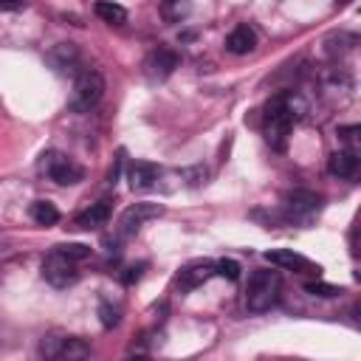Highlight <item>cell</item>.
<instances>
[{
	"label": "cell",
	"mask_w": 361,
	"mask_h": 361,
	"mask_svg": "<svg viewBox=\"0 0 361 361\" xmlns=\"http://www.w3.org/2000/svg\"><path fill=\"white\" fill-rule=\"evenodd\" d=\"M282 290V279L276 271H254L248 279V290H245V307L251 313H265Z\"/></svg>",
	"instance_id": "6da1fadb"
},
{
	"label": "cell",
	"mask_w": 361,
	"mask_h": 361,
	"mask_svg": "<svg viewBox=\"0 0 361 361\" xmlns=\"http://www.w3.org/2000/svg\"><path fill=\"white\" fill-rule=\"evenodd\" d=\"M104 96V76L99 71H79L76 79H73V90H71V99H68V107L73 113H87L90 107L99 104V99Z\"/></svg>",
	"instance_id": "7a4b0ae2"
},
{
	"label": "cell",
	"mask_w": 361,
	"mask_h": 361,
	"mask_svg": "<svg viewBox=\"0 0 361 361\" xmlns=\"http://www.w3.org/2000/svg\"><path fill=\"white\" fill-rule=\"evenodd\" d=\"M37 166H39L42 175H48V178H51L54 183H59V186H73V183H79V180L85 178V169H82L73 158H68L65 152H59V149L42 152Z\"/></svg>",
	"instance_id": "3957f363"
},
{
	"label": "cell",
	"mask_w": 361,
	"mask_h": 361,
	"mask_svg": "<svg viewBox=\"0 0 361 361\" xmlns=\"http://www.w3.org/2000/svg\"><path fill=\"white\" fill-rule=\"evenodd\" d=\"M290 127H293V116L288 113L282 96H276L268 110H265V138L274 149H285L288 144V135H290Z\"/></svg>",
	"instance_id": "277c9868"
},
{
	"label": "cell",
	"mask_w": 361,
	"mask_h": 361,
	"mask_svg": "<svg viewBox=\"0 0 361 361\" xmlns=\"http://www.w3.org/2000/svg\"><path fill=\"white\" fill-rule=\"evenodd\" d=\"M42 279L54 288H68L79 279V268L76 259H71L68 254H62L59 248H54L45 259H42Z\"/></svg>",
	"instance_id": "5b68a950"
},
{
	"label": "cell",
	"mask_w": 361,
	"mask_h": 361,
	"mask_svg": "<svg viewBox=\"0 0 361 361\" xmlns=\"http://www.w3.org/2000/svg\"><path fill=\"white\" fill-rule=\"evenodd\" d=\"M39 353H42L45 358L79 361V358H87V355H90V347H87L82 338H73V336H48V338H42Z\"/></svg>",
	"instance_id": "8992f818"
},
{
	"label": "cell",
	"mask_w": 361,
	"mask_h": 361,
	"mask_svg": "<svg viewBox=\"0 0 361 361\" xmlns=\"http://www.w3.org/2000/svg\"><path fill=\"white\" fill-rule=\"evenodd\" d=\"M161 214H164V206H161V203H133V206H127V209L121 212V217H118V234H121V237H133L147 220L161 217Z\"/></svg>",
	"instance_id": "52a82bcc"
},
{
	"label": "cell",
	"mask_w": 361,
	"mask_h": 361,
	"mask_svg": "<svg viewBox=\"0 0 361 361\" xmlns=\"http://www.w3.org/2000/svg\"><path fill=\"white\" fill-rule=\"evenodd\" d=\"M322 206V197L316 192H307V189H293L285 195V212H288V220H299V223H307Z\"/></svg>",
	"instance_id": "ba28073f"
},
{
	"label": "cell",
	"mask_w": 361,
	"mask_h": 361,
	"mask_svg": "<svg viewBox=\"0 0 361 361\" xmlns=\"http://www.w3.org/2000/svg\"><path fill=\"white\" fill-rule=\"evenodd\" d=\"M265 259L271 265H276V268H285V271H299V274H305V271L319 274L322 271L316 262H310L307 257L296 254L293 248H271V251H265Z\"/></svg>",
	"instance_id": "9c48e42d"
},
{
	"label": "cell",
	"mask_w": 361,
	"mask_h": 361,
	"mask_svg": "<svg viewBox=\"0 0 361 361\" xmlns=\"http://www.w3.org/2000/svg\"><path fill=\"white\" fill-rule=\"evenodd\" d=\"M358 169H361V158H358V152H353V149H338V152H333V155L327 158V172H330L333 178L353 180V178H358Z\"/></svg>",
	"instance_id": "30bf717a"
},
{
	"label": "cell",
	"mask_w": 361,
	"mask_h": 361,
	"mask_svg": "<svg viewBox=\"0 0 361 361\" xmlns=\"http://www.w3.org/2000/svg\"><path fill=\"white\" fill-rule=\"evenodd\" d=\"M161 169L152 164V161H133L127 166V180H130V189L133 192H147L155 186Z\"/></svg>",
	"instance_id": "8fae6325"
},
{
	"label": "cell",
	"mask_w": 361,
	"mask_h": 361,
	"mask_svg": "<svg viewBox=\"0 0 361 361\" xmlns=\"http://www.w3.org/2000/svg\"><path fill=\"white\" fill-rule=\"evenodd\" d=\"M214 276V262H206V259H200V262H189V265H183L180 271H178V288L180 290H195L197 285H203L206 279H212Z\"/></svg>",
	"instance_id": "7c38bea8"
},
{
	"label": "cell",
	"mask_w": 361,
	"mask_h": 361,
	"mask_svg": "<svg viewBox=\"0 0 361 361\" xmlns=\"http://www.w3.org/2000/svg\"><path fill=\"white\" fill-rule=\"evenodd\" d=\"M48 59H51V65H54L59 73H79V71H85V68H79V65H82V54H79V48H76L73 42H59V45L48 54Z\"/></svg>",
	"instance_id": "4fadbf2b"
},
{
	"label": "cell",
	"mask_w": 361,
	"mask_h": 361,
	"mask_svg": "<svg viewBox=\"0 0 361 361\" xmlns=\"http://www.w3.org/2000/svg\"><path fill=\"white\" fill-rule=\"evenodd\" d=\"M144 68H147L149 79H166V76L178 68V54H175L172 48H155V51L147 56Z\"/></svg>",
	"instance_id": "5bb4252c"
},
{
	"label": "cell",
	"mask_w": 361,
	"mask_h": 361,
	"mask_svg": "<svg viewBox=\"0 0 361 361\" xmlns=\"http://www.w3.org/2000/svg\"><path fill=\"white\" fill-rule=\"evenodd\" d=\"M254 48H257V34H254V28H248V25H237V28H231V34L226 37V51H228V54L245 56V54H251Z\"/></svg>",
	"instance_id": "9a60e30c"
},
{
	"label": "cell",
	"mask_w": 361,
	"mask_h": 361,
	"mask_svg": "<svg viewBox=\"0 0 361 361\" xmlns=\"http://www.w3.org/2000/svg\"><path fill=\"white\" fill-rule=\"evenodd\" d=\"M110 220V200H99V203H90V209H85L82 214H76V228H85V231H90V228H99V226H104Z\"/></svg>",
	"instance_id": "2e32d148"
},
{
	"label": "cell",
	"mask_w": 361,
	"mask_h": 361,
	"mask_svg": "<svg viewBox=\"0 0 361 361\" xmlns=\"http://www.w3.org/2000/svg\"><path fill=\"white\" fill-rule=\"evenodd\" d=\"M93 11H96V17H102V20L110 23V25L127 23V8L118 6V3H113V0H99V3L93 6Z\"/></svg>",
	"instance_id": "e0dca14e"
},
{
	"label": "cell",
	"mask_w": 361,
	"mask_h": 361,
	"mask_svg": "<svg viewBox=\"0 0 361 361\" xmlns=\"http://www.w3.org/2000/svg\"><path fill=\"white\" fill-rule=\"evenodd\" d=\"M28 212H31V220L39 223V226H54V223H59V209H56L51 200H34Z\"/></svg>",
	"instance_id": "ac0fdd59"
},
{
	"label": "cell",
	"mask_w": 361,
	"mask_h": 361,
	"mask_svg": "<svg viewBox=\"0 0 361 361\" xmlns=\"http://www.w3.org/2000/svg\"><path fill=\"white\" fill-rule=\"evenodd\" d=\"M305 290H307L310 296H322V299H333V296L341 293L338 285H330V282H322V279H310V282H305Z\"/></svg>",
	"instance_id": "d6986e66"
},
{
	"label": "cell",
	"mask_w": 361,
	"mask_h": 361,
	"mask_svg": "<svg viewBox=\"0 0 361 361\" xmlns=\"http://www.w3.org/2000/svg\"><path fill=\"white\" fill-rule=\"evenodd\" d=\"M214 274L226 276L228 282H237L240 279V262L237 259H220V262H214Z\"/></svg>",
	"instance_id": "ffe728a7"
},
{
	"label": "cell",
	"mask_w": 361,
	"mask_h": 361,
	"mask_svg": "<svg viewBox=\"0 0 361 361\" xmlns=\"http://www.w3.org/2000/svg\"><path fill=\"white\" fill-rule=\"evenodd\" d=\"M358 133H361L358 124H353V127H338V138L344 141V149L358 152Z\"/></svg>",
	"instance_id": "44dd1931"
},
{
	"label": "cell",
	"mask_w": 361,
	"mask_h": 361,
	"mask_svg": "<svg viewBox=\"0 0 361 361\" xmlns=\"http://www.w3.org/2000/svg\"><path fill=\"white\" fill-rule=\"evenodd\" d=\"M62 254H68L71 259H87L90 257V245H82V243H65V245H56Z\"/></svg>",
	"instance_id": "7402d4cb"
},
{
	"label": "cell",
	"mask_w": 361,
	"mask_h": 361,
	"mask_svg": "<svg viewBox=\"0 0 361 361\" xmlns=\"http://www.w3.org/2000/svg\"><path fill=\"white\" fill-rule=\"evenodd\" d=\"M164 14L169 20H180L186 14V3L183 0H164Z\"/></svg>",
	"instance_id": "603a6c76"
},
{
	"label": "cell",
	"mask_w": 361,
	"mask_h": 361,
	"mask_svg": "<svg viewBox=\"0 0 361 361\" xmlns=\"http://www.w3.org/2000/svg\"><path fill=\"white\" fill-rule=\"evenodd\" d=\"M99 313H102V324H104V327H116V324H118V310L110 307L107 302L99 305Z\"/></svg>",
	"instance_id": "cb8c5ba5"
},
{
	"label": "cell",
	"mask_w": 361,
	"mask_h": 361,
	"mask_svg": "<svg viewBox=\"0 0 361 361\" xmlns=\"http://www.w3.org/2000/svg\"><path fill=\"white\" fill-rule=\"evenodd\" d=\"M144 268H147L144 262H141V265H130V268H127V274H121V282H124V285L138 282V279H141V274H144Z\"/></svg>",
	"instance_id": "d4e9b609"
},
{
	"label": "cell",
	"mask_w": 361,
	"mask_h": 361,
	"mask_svg": "<svg viewBox=\"0 0 361 361\" xmlns=\"http://www.w3.org/2000/svg\"><path fill=\"white\" fill-rule=\"evenodd\" d=\"M121 166H124V149L118 152V158H116V164H113V169H110V175H107V183L116 186V180H118V175H121Z\"/></svg>",
	"instance_id": "484cf974"
},
{
	"label": "cell",
	"mask_w": 361,
	"mask_h": 361,
	"mask_svg": "<svg viewBox=\"0 0 361 361\" xmlns=\"http://www.w3.org/2000/svg\"><path fill=\"white\" fill-rule=\"evenodd\" d=\"M25 6V0H0V8L3 11H20Z\"/></svg>",
	"instance_id": "4316f807"
}]
</instances>
